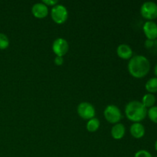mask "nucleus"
Wrapping results in <instances>:
<instances>
[{
	"label": "nucleus",
	"instance_id": "nucleus-23",
	"mask_svg": "<svg viewBox=\"0 0 157 157\" xmlns=\"http://www.w3.org/2000/svg\"><path fill=\"white\" fill-rule=\"evenodd\" d=\"M154 147H155V150L157 151V140H156V142H155V144H154Z\"/></svg>",
	"mask_w": 157,
	"mask_h": 157
},
{
	"label": "nucleus",
	"instance_id": "nucleus-20",
	"mask_svg": "<svg viewBox=\"0 0 157 157\" xmlns=\"http://www.w3.org/2000/svg\"><path fill=\"white\" fill-rule=\"evenodd\" d=\"M64 63V58L61 56H56L55 58V64L58 66L62 65Z\"/></svg>",
	"mask_w": 157,
	"mask_h": 157
},
{
	"label": "nucleus",
	"instance_id": "nucleus-14",
	"mask_svg": "<svg viewBox=\"0 0 157 157\" xmlns=\"http://www.w3.org/2000/svg\"><path fill=\"white\" fill-rule=\"evenodd\" d=\"M100 126H101V122L96 117H94L87 121L86 127H87V131L90 132V133H94V132L98 131V129L100 128Z\"/></svg>",
	"mask_w": 157,
	"mask_h": 157
},
{
	"label": "nucleus",
	"instance_id": "nucleus-9",
	"mask_svg": "<svg viewBox=\"0 0 157 157\" xmlns=\"http://www.w3.org/2000/svg\"><path fill=\"white\" fill-rule=\"evenodd\" d=\"M32 13L36 18H44L48 15V7L42 2L35 3L32 7Z\"/></svg>",
	"mask_w": 157,
	"mask_h": 157
},
{
	"label": "nucleus",
	"instance_id": "nucleus-3",
	"mask_svg": "<svg viewBox=\"0 0 157 157\" xmlns=\"http://www.w3.org/2000/svg\"><path fill=\"white\" fill-rule=\"evenodd\" d=\"M104 117L106 121L112 124H116L120 123L122 120L123 116L121 110L117 106L114 104H109L105 107L104 111Z\"/></svg>",
	"mask_w": 157,
	"mask_h": 157
},
{
	"label": "nucleus",
	"instance_id": "nucleus-16",
	"mask_svg": "<svg viewBox=\"0 0 157 157\" xmlns=\"http://www.w3.org/2000/svg\"><path fill=\"white\" fill-rule=\"evenodd\" d=\"M10 44L9 38L6 34L0 33V50H5L8 48Z\"/></svg>",
	"mask_w": 157,
	"mask_h": 157
},
{
	"label": "nucleus",
	"instance_id": "nucleus-22",
	"mask_svg": "<svg viewBox=\"0 0 157 157\" xmlns=\"http://www.w3.org/2000/svg\"><path fill=\"white\" fill-rule=\"evenodd\" d=\"M154 74L156 75V78H157V63L154 67Z\"/></svg>",
	"mask_w": 157,
	"mask_h": 157
},
{
	"label": "nucleus",
	"instance_id": "nucleus-2",
	"mask_svg": "<svg viewBox=\"0 0 157 157\" xmlns=\"http://www.w3.org/2000/svg\"><path fill=\"white\" fill-rule=\"evenodd\" d=\"M125 115L129 121L140 123L147 116V109L140 101H132L125 106Z\"/></svg>",
	"mask_w": 157,
	"mask_h": 157
},
{
	"label": "nucleus",
	"instance_id": "nucleus-11",
	"mask_svg": "<svg viewBox=\"0 0 157 157\" xmlns=\"http://www.w3.org/2000/svg\"><path fill=\"white\" fill-rule=\"evenodd\" d=\"M130 132L133 137L136 139H141L145 135L146 129L141 123H133L130 126Z\"/></svg>",
	"mask_w": 157,
	"mask_h": 157
},
{
	"label": "nucleus",
	"instance_id": "nucleus-21",
	"mask_svg": "<svg viewBox=\"0 0 157 157\" xmlns=\"http://www.w3.org/2000/svg\"><path fill=\"white\" fill-rule=\"evenodd\" d=\"M154 46V41L153 40H148L147 39V41H145V47L147 48H151L152 47Z\"/></svg>",
	"mask_w": 157,
	"mask_h": 157
},
{
	"label": "nucleus",
	"instance_id": "nucleus-1",
	"mask_svg": "<svg viewBox=\"0 0 157 157\" xmlns=\"http://www.w3.org/2000/svg\"><path fill=\"white\" fill-rule=\"evenodd\" d=\"M127 69L132 77L135 78H143L150 72V62L148 58L144 55H134L129 61Z\"/></svg>",
	"mask_w": 157,
	"mask_h": 157
},
{
	"label": "nucleus",
	"instance_id": "nucleus-17",
	"mask_svg": "<svg viewBox=\"0 0 157 157\" xmlns=\"http://www.w3.org/2000/svg\"><path fill=\"white\" fill-rule=\"evenodd\" d=\"M147 116L152 122L157 124V106H153L147 110Z\"/></svg>",
	"mask_w": 157,
	"mask_h": 157
},
{
	"label": "nucleus",
	"instance_id": "nucleus-13",
	"mask_svg": "<svg viewBox=\"0 0 157 157\" xmlns=\"http://www.w3.org/2000/svg\"><path fill=\"white\" fill-rule=\"evenodd\" d=\"M156 96H155L153 94H150L147 93L146 94L144 95L142 98V101L141 103L143 104V105L146 107V108H150V107L155 106L156 104Z\"/></svg>",
	"mask_w": 157,
	"mask_h": 157
},
{
	"label": "nucleus",
	"instance_id": "nucleus-18",
	"mask_svg": "<svg viewBox=\"0 0 157 157\" xmlns=\"http://www.w3.org/2000/svg\"><path fill=\"white\" fill-rule=\"evenodd\" d=\"M134 157H153L151 153L149 151L146 150H138L136 153H135Z\"/></svg>",
	"mask_w": 157,
	"mask_h": 157
},
{
	"label": "nucleus",
	"instance_id": "nucleus-12",
	"mask_svg": "<svg viewBox=\"0 0 157 157\" xmlns=\"http://www.w3.org/2000/svg\"><path fill=\"white\" fill-rule=\"evenodd\" d=\"M112 137L114 140H121L125 136L126 133V127L121 123H118V124H114V125L112 127L111 131Z\"/></svg>",
	"mask_w": 157,
	"mask_h": 157
},
{
	"label": "nucleus",
	"instance_id": "nucleus-8",
	"mask_svg": "<svg viewBox=\"0 0 157 157\" xmlns=\"http://www.w3.org/2000/svg\"><path fill=\"white\" fill-rule=\"evenodd\" d=\"M143 31L148 40L157 39V24L153 21H147L143 26Z\"/></svg>",
	"mask_w": 157,
	"mask_h": 157
},
{
	"label": "nucleus",
	"instance_id": "nucleus-7",
	"mask_svg": "<svg viewBox=\"0 0 157 157\" xmlns=\"http://www.w3.org/2000/svg\"><path fill=\"white\" fill-rule=\"evenodd\" d=\"M69 50V44L66 39L58 38L52 43V51L56 56L64 57Z\"/></svg>",
	"mask_w": 157,
	"mask_h": 157
},
{
	"label": "nucleus",
	"instance_id": "nucleus-15",
	"mask_svg": "<svg viewBox=\"0 0 157 157\" xmlns=\"http://www.w3.org/2000/svg\"><path fill=\"white\" fill-rule=\"evenodd\" d=\"M145 88L147 91L150 94L157 93V78H152L147 81L145 84Z\"/></svg>",
	"mask_w": 157,
	"mask_h": 157
},
{
	"label": "nucleus",
	"instance_id": "nucleus-6",
	"mask_svg": "<svg viewBox=\"0 0 157 157\" xmlns=\"http://www.w3.org/2000/svg\"><path fill=\"white\" fill-rule=\"evenodd\" d=\"M77 111H78V115L82 119L86 120V121H89L95 117V115H96V110L93 104L89 102H86V101L81 102L78 104Z\"/></svg>",
	"mask_w": 157,
	"mask_h": 157
},
{
	"label": "nucleus",
	"instance_id": "nucleus-19",
	"mask_svg": "<svg viewBox=\"0 0 157 157\" xmlns=\"http://www.w3.org/2000/svg\"><path fill=\"white\" fill-rule=\"evenodd\" d=\"M41 2L44 3V4L45 5V6H47L48 7V6H52V7H53V6L58 4V1H57V0H43Z\"/></svg>",
	"mask_w": 157,
	"mask_h": 157
},
{
	"label": "nucleus",
	"instance_id": "nucleus-10",
	"mask_svg": "<svg viewBox=\"0 0 157 157\" xmlns=\"http://www.w3.org/2000/svg\"><path fill=\"white\" fill-rule=\"evenodd\" d=\"M117 54L118 57L124 60H130L133 57V50L131 47L127 44H121L117 48Z\"/></svg>",
	"mask_w": 157,
	"mask_h": 157
},
{
	"label": "nucleus",
	"instance_id": "nucleus-5",
	"mask_svg": "<svg viewBox=\"0 0 157 157\" xmlns=\"http://www.w3.org/2000/svg\"><path fill=\"white\" fill-rule=\"evenodd\" d=\"M140 15L147 21L157 18V4L154 2H145L140 7Z\"/></svg>",
	"mask_w": 157,
	"mask_h": 157
},
{
	"label": "nucleus",
	"instance_id": "nucleus-4",
	"mask_svg": "<svg viewBox=\"0 0 157 157\" xmlns=\"http://www.w3.org/2000/svg\"><path fill=\"white\" fill-rule=\"evenodd\" d=\"M51 17L56 24L61 25L67 21L68 18V11L62 4H57L51 10Z\"/></svg>",
	"mask_w": 157,
	"mask_h": 157
}]
</instances>
